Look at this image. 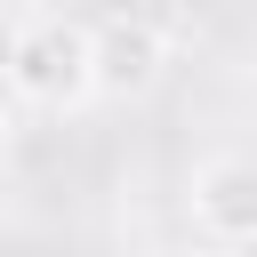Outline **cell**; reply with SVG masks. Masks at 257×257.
<instances>
[{"label":"cell","mask_w":257,"mask_h":257,"mask_svg":"<svg viewBox=\"0 0 257 257\" xmlns=\"http://www.w3.org/2000/svg\"><path fill=\"white\" fill-rule=\"evenodd\" d=\"M8 88L32 112H80L96 104V24L40 8L8 32Z\"/></svg>","instance_id":"obj_1"},{"label":"cell","mask_w":257,"mask_h":257,"mask_svg":"<svg viewBox=\"0 0 257 257\" xmlns=\"http://www.w3.org/2000/svg\"><path fill=\"white\" fill-rule=\"evenodd\" d=\"M88 24H96V96L128 104L169 72V32L145 8H112V16H88Z\"/></svg>","instance_id":"obj_2"},{"label":"cell","mask_w":257,"mask_h":257,"mask_svg":"<svg viewBox=\"0 0 257 257\" xmlns=\"http://www.w3.org/2000/svg\"><path fill=\"white\" fill-rule=\"evenodd\" d=\"M161 257H233V249H217V241H177V249H161Z\"/></svg>","instance_id":"obj_4"},{"label":"cell","mask_w":257,"mask_h":257,"mask_svg":"<svg viewBox=\"0 0 257 257\" xmlns=\"http://www.w3.org/2000/svg\"><path fill=\"white\" fill-rule=\"evenodd\" d=\"M185 201H193L201 241H217V249H257V161L209 153V161L193 169Z\"/></svg>","instance_id":"obj_3"}]
</instances>
